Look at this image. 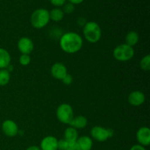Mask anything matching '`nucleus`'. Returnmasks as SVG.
<instances>
[{"mask_svg":"<svg viewBox=\"0 0 150 150\" xmlns=\"http://www.w3.org/2000/svg\"><path fill=\"white\" fill-rule=\"evenodd\" d=\"M59 45L62 50L67 54H75L81 49L83 39L76 32H66L60 38Z\"/></svg>","mask_w":150,"mask_h":150,"instance_id":"nucleus-1","label":"nucleus"},{"mask_svg":"<svg viewBox=\"0 0 150 150\" xmlns=\"http://www.w3.org/2000/svg\"><path fill=\"white\" fill-rule=\"evenodd\" d=\"M83 34L85 39L90 43H95L101 38L102 31L100 26L95 21L86 22L83 26Z\"/></svg>","mask_w":150,"mask_h":150,"instance_id":"nucleus-2","label":"nucleus"},{"mask_svg":"<svg viewBox=\"0 0 150 150\" xmlns=\"http://www.w3.org/2000/svg\"><path fill=\"white\" fill-rule=\"evenodd\" d=\"M49 11L44 8L35 10L30 18L31 24L35 29H42L45 27L49 23Z\"/></svg>","mask_w":150,"mask_h":150,"instance_id":"nucleus-3","label":"nucleus"},{"mask_svg":"<svg viewBox=\"0 0 150 150\" xmlns=\"http://www.w3.org/2000/svg\"><path fill=\"white\" fill-rule=\"evenodd\" d=\"M135 51L133 47L125 43L117 45L113 51V57L120 62H127L134 57Z\"/></svg>","mask_w":150,"mask_h":150,"instance_id":"nucleus-4","label":"nucleus"},{"mask_svg":"<svg viewBox=\"0 0 150 150\" xmlns=\"http://www.w3.org/2000/svg\"><path fill=\"white\" fill-rule=\"evenodd\" d=\"M57 117L60 122L69 125L74 117L73 110L71 105L67 103H62L57 109Z\"/></svg>","mask_w":150,"mask_h":150,"instance_id":"nucleus-5","label":"nucleus"},{"mask_svg":"<svg viewBox=\"0 0 150 150\" xmlns=\"http://www.w3.org/2000/svg\"><path fill=\"white\" fill-rule=\"evenodd\" d=\"M91 136L97 142H104L114 136V130L112 129H105L101 126H95L91 130Z\"/></svg>","mask_w":150,"mask_h":150,"instance_id":"nucleus-6","label":"nucleus"},{"mask_svg":"<svg viewBox=\"0 0 150 150\" xmlns=\"http://www.w3.org/2000/svg\"><path fill=\"white\" fill-rule=\"evenodd\" d=\"M1 130L4 135L8 137H14L18 133V127L16 122L11 120H4L1 124Z\"/></svg>","mask_w":150,"mask_h":150,"instance_id":"nucleus-7","label":"nucleus"},{"mask_svg":"<svg viewBox=\"0 0 150 150\" xmlns=\"http://www.w3.org/2000/svg\"><path fill=\"white\" fill-rule=\"evenodd\" d=\"M18 48L22 54H29L34 50L33 41L27 37L20 38L18 42Z\"/></svg>","mask_w":150,"mask_h":150,"instance_id":"nucleus-8","label":"nucleus"},{"mask_svg":"<svg viewBox=\"0 0 150 150\" xmlns=\"http://www.w3.org/2000/svg\"><path fill=\"white\" fill-rule=\"evenodd\" d=\"M136 140L139 144L147 146L150 144V130L148 127H142L136 133Z\"/></svg>","mask_w":150,"mask_h":150,"instance_id":"nucleus-9","label":"nucleus"},{"mask_svg":"<svg viewBox=\"0 0 150 150\" xmlns=\"http://www.w3.org/2000/svg\"><path fill=\"white\" fill-rule=\"evenodd\" d=\"M51 73L53 77L58 80H62L63 78L67 74L66 66L61 62H57L51 67Z\"/></svg>","mask_w":150,"mask_h":150,"instance_id":"nucleus-10","label":"nucleus"},{"mask_svg":"<svg viewBox=\"0 0 150 150\" xmlns=\"http://www.w3.org/2000/svg\"><path fill=\"white\" fill-rule=\"evenodd\" d=\"M92 146H93L92 139L87 136L79 137L75 143L76 150H91Z\"/></svg>","mask_w":150,"mask_h":150,"instance_id":"nucleus-11","label":"nucleus"},{"mask_svg":"<svg viewBox=\"0 0 150 150\" xmlns=\"http://www.w3.org/2000/svg\"><path fill=\"white\" fill-rule=\"evenodd\" d=\"M58 140L56 137L52 136H45L40 142L41 150H58L57 148Z\"/></svg>","mask_w":150,"mask_h":150,"instance_id":"nucleus-12","label":"nucleus"},{"mask_svg":"<svg viewBox=\"0 0 150 150\" xmlns=\"http://www.w3.org/2000/svg\"><path fill=\"white\" fill-rule=\"evenodd\" d=\"M145 95L139 90L133 91L128 95V102L132 106H140L144 103Z\"/></svg>","mask_w":150,"mask_h":150,"instance_id":"nucleus-13","label":"nucleus"},{"mask_svg":"<svg viewBox=\"0 0 150 150\" xmlns=\"http://www.w3.org/2000/svg\"><path fill=\"white\" fill-rule=\"evenodd\" d=\"M11 57L8 51L3 48H0V70L6 69L10 64Z\"/></svg>","mask_w":150,"mask_h":150,"instance_id":"nucleus-14","label":"nucleus"},{"mask_svg":"<svg viewBox=\"0 0 150 150\" xmlns=\"http://www.w3.org/2000/svg\"><path fill=\"white\" fill-rule=\"evenodd\" d=\"M69 125L76 130L83 129L87 125V119L83 116H78L76 117H73Z\"/></svg>","mask_w":150,"mask_h":150,"instance_id":"nucleus-15","label":"nucleus"},{"mask_svg":"<svg viewBox=\"0 0 150 150\" xmlns=\"http://www.w3.org/2000/svg\"><path fill=\"white\" fill-rule=\"evenodd\" d=\"M79 138V134L76 129L70 126L64 130V139L68 143H75Z\"/></svg>","mask_w":150,"mask_h":150,"instance_id":"nucleus-16","label":"nucleus"},{"mask_svg":"<svg viewBox=\"0 0 150 150\" xmlns=\"http://www.w3.org/2000/svg\"><path fill=\"white\" fill-rule=\"evenodd\" d=\"M139 34L135 31H130L126 35L125 44L133 47L139 42Z\"/></svg>","mask_w":150,"mask_h":150,"instance_id":"nucleus-17","label":"nucleus"},{"mask_svg":"<svg viewBox=\"0 0 150 150\" xmlns=\"http://www.w3.org/2000/svg\"><path fill=\"white\" fill-rule=\"evenodd\" d=\"M64 12L60 8H54L49 12V16H50V20H52L54 21L58 22L60 21L63 19L64 18Z\"/></svg>","mask_w":150,"mask_h":150,"instance_id":"nucleus-18","label":"nucleus"},{"mask_svg":"<svg viewBox=\"0 0 150 150\" xmlns=\"http://www.w3.org/2000/svg\"><path fill=\"white\" fill-rule=\"evenodd\" d=\"M10 74L6 69L0 70V86H4L10 82Z\"/></svg>","mask_w":150,"mask_h":150,"instance_id":"nucleus-19","label":"nucleus"},{"mask_svg":"<svg viewBox=\"0 0 150 150\" xmlns=\"http://www.w3.org/2000/svg\"><path fill=\"white\" fill-rule=\"evenodd\" d=\"M140 67L144 71H149L150 70V56H145L142 59L140 62Z\"/></svg>","mask_w":150,"mask_h":150,"instance_id":"nucleus-20","label":"nucleus"},{"mask_svg":"<svg viewBox=\"0 0 150 150\" xmlns=\"http://www.w3.org/2000/svg\"><path fill=\"white\" fill-rule=\"evenodd\" d=\"M31 57L29 54H21L19 57V63L23 66H27L30 64Z\"/></svg>","mask_w":150,"mask_h":150,"instance_id":"nucleus-21","label":"nucleus"},{"mask_svg":"<svg viewBox=\"0 0 150 150\" xmlns=\"http://www.w3.org/2000/svg\"><path fill=\"white\" fill-rule=\"evenodd\" d=\"M64 7H63L62 11L64 12V13H67V14H71L73 13V11L75 10V6L74 4H71V3H65L64 4Z\"/></svg>","mask_w":150,"mask_h":150,"instance_id":"nucleus-22","label":"nucleus"},{"mask_svg":"<svg viewBox=\"0 0 150 150\" xmlns=\"http://www.w3.org/2000/svg\"><path fill=\"white\" fill-rule=\"evenodd\" d=\"M69 143L65 140V139H60L58 140V144H57V148L58 150H66L68 149Z\"/></svg>","mask_w":150,"mask_h":150,"instance_id":"nucleus-23","label":"nucleus"},{"mask_svg":"<svg viewBox=\"0 0 150 150\" xmlns=\"http://www.w3.org/2000/svg\"><path fill=\"white\" fill-rule=\"evenodd\" d=\"M73 77H72L71 75L67 73V74L66 75L64 78H63V79L62 81V82L64 83V84L70 85L73 83Z\"/></svg>","mask_w":150,"mask_h":150,"instance_id":"nucleus-24","label":"nucleus"},{"mask_svg":"<svg viewBox=\"0 0 150 150\" xmlns=\"http://www.w3.org/2000/svg\"><path fill=\"white\" fill-rule=\"evenodd\" d=\"M67 0H50V2L55 7H61L66 3Z\"/></svg>","mask_w":150,"mask_h":150,"instance_id":"nucleus-25","label":"nucleus"},{"mask_svg":"<svg viewBox=\"0 0 150 150\" xmlns=\"http://www.w3.org/2000/svg\"><path fill=\"white\" fill-rule=\"evenodd\" d=\"M130 150H146L145 146H142L140 144H135L130 148Z\"/></svg>","mask_w":150,"mask_h":150,"instance_id":"nucleus-26","label":"nucleus"},{"mask_svg":"<svg viewBox=\"0 0 150 150\" xmlns=\"http://www.w3.org/2000/svg\"><path fill=\"white\" fill-rule=\"evenodd\" d=\"M78 23H79V25H81V26H84L85 24H86V19L84 18L83 17H81L79 18V19H78Z\"/></svg>","mask_w":150,"mask_h":150,"instance_id":"nucleus-27","label":"nucleus"},{"mask_svg":"<svg viewBox=\"0 0 150 150\" xmlns=\"http://www.w3.org/2000/svg\"><path fill=\"white\" fill-rule=\"evenodd\" d=\"M84 1V0H68V1L70 3H71V4H81V3H82L83 1Z\"/></svg>","mask_w":150,"mask_h":150,"instance_id":"nucleus-28","label":"nucleus"},{"mask_svg":"<svg viewBox=\"0 0 150 150\" xmlns=\"http://www.w3.org/2000/svg\"><path fill=\"white\" fill-rule=\"evenodd\" d=\"M26 150H41V149L39 147V146L34 145V146H29V147H28Z\"/></svg>","mask_w":150,"mask_h":150,"instance_id":"nucleus-29","label":"nucleus"},{"mask_svg":"<svg viewBox=\"0 0 150 150\" xmlns=\"http://www.w3.org/2000/svg\"><path fill=\"white\" fill-rule=\"evenodd\" d=\"M75 143H69L68 149L66 150H76V149H75Z\"/></svg>","mask_w":150,"mask_h":150,"instance_id":"nucleus-30","label":"nucleus"}]
</instances>
